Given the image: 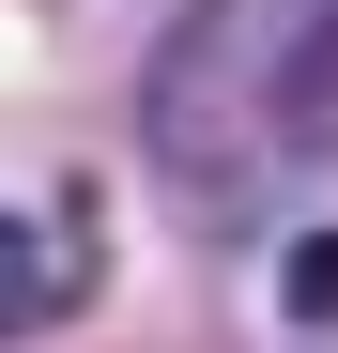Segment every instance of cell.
I'll return each instance as SVG.
<instances>
[{
	"label": "cell",
	"mask_w": 338,
	"mask_h": 353,
	"mask_svg": "<svg viewBox=\"0 0 338 353\" xmlns=\"http://www.w3.org/2000/svg\"><path fill=\"white\" fill-rule=\"evenodd\" d=\"M139 169L200 230H261L338 169V0H185L139 77Z\"/></svg>",
	"instance_id": "6da1fadb"
},
{
	"label": "cell",
	"mask_w": 338,
	"mask_h": 353,
	"mask_svg": "<svg viewBox=\"0 0 338 353\" xmlns=\"http://www.w3.org/2000/svg\"><path fill=\"white\" fill-rule=\"evenodd\" d=\"M92 292H108V215H92V185L0 200V353H16V338H62Z\"/></svg>",
	"instance_id": "7a4b0ae2"
},
{
	"label": "cell",
	"mask_w": 338,
	"mask_h": 353,
	"mask_svg": "<svg viewBox=\"0 0 338 353\" xmlns=\"http://www.w3.org/2000/svg\"><path fill=\"white\" fill-rule=\"evenodd\" d=\"M277 307H292L308 338H338V230H308V246L277 261Z\"/></svg>",
	"instance_id": "3957f363"
}]
</instances>
